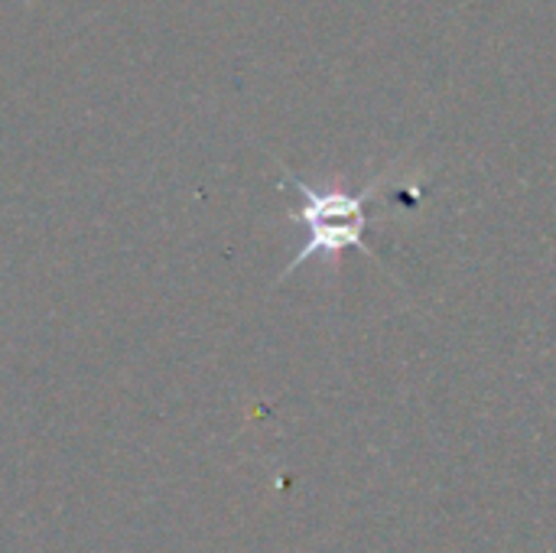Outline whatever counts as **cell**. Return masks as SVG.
Here are the masks:
<instances>
[{"instance_id":"1","label":"cell","mask_w":556,"mask_h":553,"mask_svg":"<svg viewBox=\"0 0 556 553\" xmlns=\"http://www.w3.org/2000/svg\"><path fill=\"white\" fill-rule=\"evenodd\" d=\"M287 179H290V186L303 199L300 212H293V222H300L306 228V244L296 251V257L287 267V274H293L296 267H303L316 254H342L345 248H358L368 257H378L368 248L365 231H368V222H371L368 218V199L378 192L381 179L371 183L362 192H349V189H316V186L296 179L293 173H287Z\"/></svg>"}]
</instances>
